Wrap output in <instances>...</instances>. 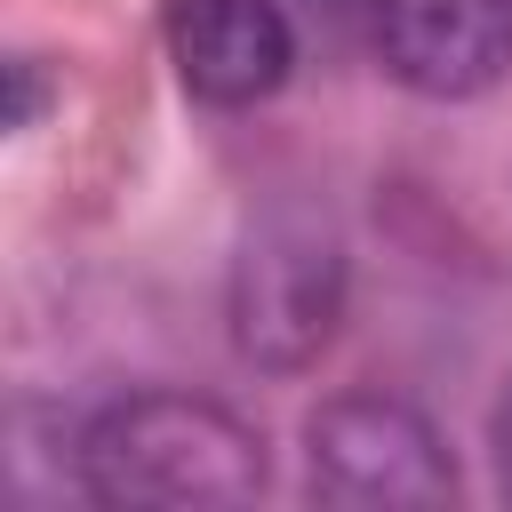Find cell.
Segmentation results:
<instances>
[{
	"label": "cell",
	"mask_w": 512,
	"mask_h": 512,
	"mask_svg": "<svg viewBox=\"0 0 512 512\" xmlns=\"http://www.w3.org/2000/svg\"><path fill=\"white\" fill-rule=\"evenodd\" d=\"M304 472L344 512H432L456 504V456L424 408L392 392H336L304 424Z\"/></svg>",
	"instance_id": "3"
},
{
	"label": "cell",
	"mask_w": 512,
	"mask_h": 512,
	"mask_svg": "<svg viewBox=\"0 0 512 512\" xmlns=\"http://www.w3.org/2000/svg\"><path fill=\"white\" fill-rule=\"evenodd\" d=\"M344 240L320 216H264L232 256V352L264 376H304L344 320Z\"/></svg>",
	"instance_id": "2"
},
{
	"label": "cell",
	"mask_w": 512,
	"mask_h": 512,
	"mask_svg": "<svg viewBox=\"0 0 512 512\" xmlns=\"http://www.w3.org/2000/svg\"><path fill=\"white\" fill-rule=\"evenodd\" d=\"M168 56L200 104L248 112L288 80L296 24L280 0H168Z\"/></svg>",
	"instance_id": "5"
},
{
	"label": "cell",
	"mask_w": 512,
	"mask_h": 512,
	"mask_svg": "<svg viewBox=\"0 0 512 512\" xmlns=\"http://www.w3.org/2000/svg\"><path fill=\"white\" fill-rule=\"evenodd\" d=\"M72 488L112 512H208L264 496V440L200 392H128L72 440Z\"/></svg>",
	"instance_id": "1"
},
{
	"label": "cell",
	"mask_w": 512,
	"mask_h": 512,
	"mask_svg": "<svg viewBox=\"0 0 512 512\" xmlns=\"http://www.w3.org/2000/svg\"><path fill=\"white\" fill-rule=\"evenodd\" d=\"M488 448H496V488H504V504H512V384H504L496 408H488Z\"/></svg>",
	"instance_id": "6"
},
{
	"label": "cell",
	"mask_w": 512,
	"mask_h": 512,
	"mask_svg": "<svg viewBox=\"0 0 512 512\" xmlns=\"http://www.w3.org/2000/svg\"><path fill=\"white\" fill-rule=\"evenodd\" d=\"M376 64L432 104L488 96L512 72V0H376Z\"/></svg>",
	"instance_id": "4"
},
{
	"label": "cell",
	"mask_w": 512,
	"mask_h": 512,
	"mask_svg": "<svg viewBox=\"0 0 512 512\" xmlns=\"http://www.w3.org/2000/svg\"><path fill=\"white\" fill-rule=\"evenodd\" d=\"M8 80H16V104H8V128H32V112H40V64H32V56H16V64H8Z\"/></svg>",
	"instance_id": "7"
}]
</instances>
